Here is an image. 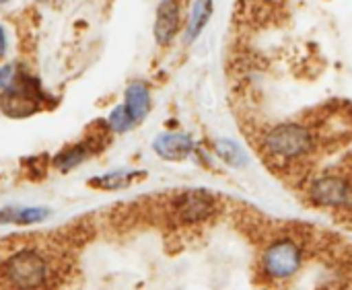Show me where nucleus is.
Listing matches in <instances>:
<instances>
[{"label":"nucleus","mask_w":352,"mask_h":290,"mask_svg":"<svg viewBox=\"0 0 352 290\" xmlns=\"http://www.w3.org/2000/svg\"><path fill=\"white\" fill-rule=\"evenodd\" d=\"M314 132L297 122L278 124L264 134L262 148L264 153L280 163L297 161L314 150Z\"/></svg>","instance_id":"1"},{"label":"nucleus","mask_w":352,"mask_h":290,"mask_svg":"<svg viewBox=\"0 0 352 290\" xmlns=\"http://www.w3.org/2000/svg\"><path fill=\"white\" fill-rule=\"evenodd\" d=\"M43 101L41 85L35 76L25 70H16L10 85L0 91V109L8 118H27L33 115Z\"/></svg>","instance_id":"2"},{"label":"nucleus","mask_w":352,"mask_h":290,"mask_svg":"<svg viewBox=\"0 0 352 290\" xmlns=\"http://www.w3.org/2000/svg\"><path fill=\"white\" fill-rule=\"evenodd\" d=\"M47 262L35 249H21L4 262L6 280L19 290H33L45 285Z\"/></svg>","instance_id":"3"},{"label":"nucleus","mask_w":352,"mask_h":290,"mask_svg":"<svg viewBox=\"0 0 352 290\" xmlns=\"http://www.w3.org/2000/svg\"><path fill=\"white\" fill-rule=\"evenodd\" d=\"M303 264V252L293 239H278L274 241L262 258L264 274L270 280H285L297 274Z\"/></svg>","instance_id":"4"},{"label":"nucleus","mask_w":352,"mask_h":290,"mask_svg":"<svg viewBox=\"0 0 352 290\" xmlns=\"http://www.w3.org/2000/svg\"><path fill=\"white\" fill-rule=\"evenodd\" d=\"M217 212V200L204 192V190H190L175 198L173 202V214L179 223L194 225L210 219Z\"/></svg>","instance_id":"5"},{"label":"nucleus","mask_w":352,"mask_h":290,"mask_svg":"<svg viewBox=\"0 0 352 290\" xmlns=\"http://www.w3.org/2000/svg\"><path fill=\"white\" fill-rule=\"evenodd\" d=\"M309 196L320 206L338 208L352 202V183L340 175H322L311 183Z\"/></svg>","instance_id":"6"},{"label":"nucleus","mask_w":352,"mask_h":290,"mask_svg":"<svg viewBox=\"0 0 352 290\" xmlns=\"http://www.w3.org/2000/svg\"><path fill=\"white\" fill-rule=\"evenodd\" d=\"M179 25H182V0H161L155 14V29H153L155 41L161 47L169 45L179 33Z\"/></svg>","instance_id":"7"},{"label":"nucleus","mask_w":352,"mask_h":290,"mask_svg":"<svg viewBox=\"0 0 352 290\" xmlns=\"http://www.w3.org/2000/svg\"><path fill=\"white\" fill-rule=\"evenodd\" d=\"M153 150L165 161H184L194 150V140L184 132H163L155 138Z\"/></svg>","instance_id":"8"},{"label":"nucleus","mask_w":352,"mask_h":290,"mask_svg":"<svg viewBox=\"0 0 352 290\" xmlns=\"http://www.w3.org/2000/svg\"><path fill=\"white\" fill-rule=\"evenodd\" d=\"M124 107L134 118V122H142L151 111V89L142 80H134L126 87L124 93Z\"/></svg>","instance_id":"9"},{"label":"nucleus","mask_w":352,"mask_h":290,"mask_svg":"<svg viewBox=\"0 0 352 290\" xmlns=\"http://www.w3.org/2000/svg\"><path fill=\"white\" fill-rule=\"evenodd\" d=\"M212 10H214L212 0H194L190 16H188V25H186V31H184V41L186 43H194L202 35L204 27L208 25V21L212 16Z\"/></svg>","instance_id":"10"},{"label":"nucleus","mask_w":352,"mask_h":290,"mask_svg":"<svg viewBox=\"0 0 352 290\" xmlns=\"http://www.w3.org/2000/svg\"><path fill=\"white\" fill-rule=\"evenodd\" d=\"M50 216L47 208H39V206H19V208H4L0 210V223H8V225H37L43 223Z\"/></svg>","instance_id":"11"},{"label":"nucleus","mask_w":352,"mask_h":290,"mask_svg":"<svg viewBox=\"0 0 352 290\" xmlns=\"http://www.w3.org/2000/svg\"><path fill=\"white\" fill-rule=\"evenodd\" d=\"M93 144L91 142H78L74 146H68L64 150H60L54 159V167L60 169V171H70L74 169L76 165H80L91 153H93Z\"/></svg>","instance_id":"12"},{"label":"nucleus","mask_w":352,"mask_h":290,"mask_svg":"<svg viewBox=\"0 0 352 290\" xmlns=\"http://www.w3.org/2000/svg\"><path fill=\"white\" fill-rule=\"evenodd\" d=\"M138 171H130V169H118L111 173H105L101 177L93 179V186L101 188V190H122L130 183H134V179L138 177Z\"/></svg>","instance_id":"13"},{"label":"nucleus","mask_w":352,"mask_h":290,"mask_svg":"<svg viewBox=\"0 0 352 290\" xmlns=\"http://www.w3.org/2000/svg\"><path fill=\"white\" fill-rule=\"evenodd\" d=\"M214 150H217V155H219L227 165H231V167H245V165H248V155H245V150H243L237 142H233V140H229V138L217 140Z\"/></svg>","instance_id":"14"},{"label":"nucleus","mask_w":352,"mask_h":290,"mask_svg":"<svg viewBox=\"0 0 352 290\" xmlns=\"http://www.w3.org/2000/svg\"><path fill=\"white\" fill-rule=\"evenodd\" d=\"M107 126H109V130L116 132V134H126V132H130V130L136 126V122H134V118L128 113V109L124 107V103H120V105H116V107L109 111V115H107Z\"/></svg>","instance_id":"15"},{"label":"nucleus","mask_w":352,"mask_h":290,"mask_svg":"<svg viewBox=\"0 0 352 290\" xmlns=\"http://www.w3.org/2000/svg\"><path fill=\"white\" fill-rule=\"evenodd\" d=\"M14 72H16L14 64H2L0 66V91H4L10 85V80L14 78Z\"/></svg>","instance_id":"16"},{"label":"nucleus","mask_w":352,"mask_h":290,"mask_svg":"<svg viewBox=\"0 0 352 290\" xmlns=\"http://www.w3.org/2000/svg\"><path fill=\"white\" fill-rule=\"evenodd\" d=\"M6 47H8V37H6V31H4V27L0 25V58L6 54Z\"/></svg>","instance_id":"17"},{"label":"nucleus","mask_w":352,"mask_h":290,"mask_svg":"<svg viewBox=\"0 0 352 290\" xmlns=\"http://www.w3.org/2000/svg\"><path fill=\"white\" fill-rule=\"evenodd\" d=\"M4 2H8V0H0V4H4Z\"/></svg>","instance_id":"18"}]
</instances>
